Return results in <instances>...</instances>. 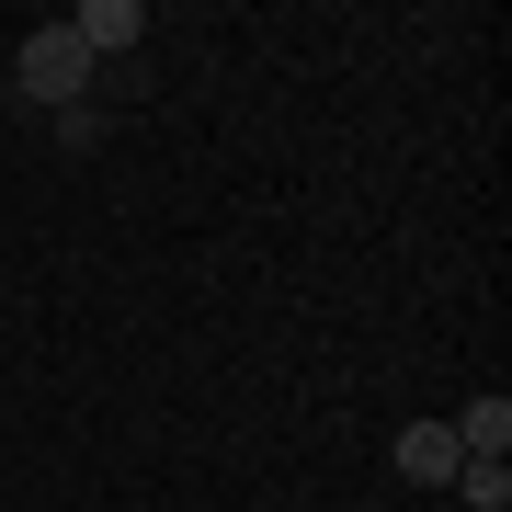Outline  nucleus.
<instances>
[{"mask_svg": "<svg viewBox=\"0 0 512 512\" xmlns=\"http://www.w3.org/2000/svg\"><path fill=\"white\" fill-rule=\"evenodd\" d=\"M12 80H23V103H46V114H69V103H92V57H80L69 23H35L12 57Z\"/></svg>", "mask_w": 512, "mask_h": 512, "instance_id": "1", "label": "nucleus"}, {"mask_svg": "<svg viewBox=\"0 0 512 512\" xmlns=\"http://www.w3.org/2000/svg\"><path fill=\"white\" fill-rule=\"evenodd\" d=\"M69 35H80V57L103 69V57H126V46L148 35V12H137V0H80V12H69Z\"/></svg>", "mask_w": 512, "mask_h": 512, "instance_id": "2", "label": "nucleus"}, {"mask_svg": "<svg viewBox=\"0 0 512 512\" xmlns=\"http://www.w3.org/2000/svg\"><path fill=\"white\" fill-rule=\"evenodd\" d=\"M456 433H444V421H399V478H421V490H456Z\"/></svg>", "mask_w": 512, "mask_h": 512, "instance_id": "3", "label": "nucleus"}, {"mask_svg": "<svg viewBox=\"0 0 512 512\" xmlns=\"http://www.w3.org/2000/svg\"><path fill=\"white\" fill-rule=\"evenodd\" d=\"M444 433H456V456H512V399L490 387V399H467L456 421H444Z\"/></svg>", "mask_w": 512, "mask_h": 512, "instance_id": "4", "label": "nucleus"}, {"mask_svg": "<svg viewBox=\"0 0 512 512\" xmlns=\"http://www.w3.org/2000/svg\"><path fill=\"white\" fill-rule=\"evenodd\" d=\"M456 501L467 512H512V456H467L456 467Z\"/></svg>", "mask_w": 512, "mask_h": 512, "instance_id": "5", "label": "nucleus"}, {"mask_svg": "<svg viewBox=\"0 0 512 512\" xmlns=\"http://www.w3.org/2000/svg\"><path fill=\"white\" fill-rule=\"evenodd\" d=\"M57 137H69V148H103L114 114H103V103H69V114H57Z\"/></svg>", "mask_w": 512, "mask_h": 512, "instance_id": "6", "label": "nucleus"}]
</instances>
